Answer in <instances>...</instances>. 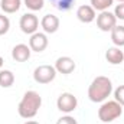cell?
Returning <instances> with one entry per match:
<instances>
[{"label": "cell", "mask_w": 124, "mask_h": 124, "mask_svg": "<svg viewBox=\"0 0 124 124\" xmlns=\"http://www.w3.org/2000/svg\"><path fill=\"white\" fill-rule=\"evenodd\" d=\"M40 105H42L40 95L36 91H26L23 94L19 105H17V113H19V116L22 118L31 120V118H33L38 114Z\"/></svg>", "instance_id": "1"}, {"label": "cell", "mask_w": 124, "mask_h": 124, "mask_svg": "<svg viewBox=\"0 0 124 124\" xmlns=\"http://www.w3.org/2000/svg\"><path fill=\"white\" fill-rule=\"evenodd\" d=\"M113 93V82L107 77H97L94 78L90 88H88V98L93 102H102L105 101L110 94Z\"/></svg>", "instance_id": "2"}, {"label": "cell", "mask_w": 124, "mask_h": 124, "mask_svg": "<svg viewBox=\"0 0 124 124\" xmlns=\"http://www.w3.org/2000/svg\"><path fill=\"white\" fill-rule=\"evenodd\" d=\"M123 114L121 105L114 100V101H107L98 108V118L102 123H111L116 118H118Z\"/></svg>", "instance_id": "3"}, {"label": "cell", "mask_w": 124, "mask_h": 124, "mask_svg": "<svg viewBox=\"0 0 124 124\" xmlns=\"http://www.w3.org/2000/svg\"><path fill=\"white\" fill-rule=\"evenodd\" d=\"M56 69L52 65H39L33 71V79L38 84H49L55 79Z\"/></svg>", "instance_id": "4"}, {"label": "cell", "mask_w": 124, "mask_h": 124, "mask_svg": "<svg viewBox=\"0 0 124 124\" xmlns=\"http://www.w3.org/2000/svg\"><path fill=\"white\" fill-rule=\"evenodd\" d=\"M77 105H78V100H77V97H75L74 94H71V93L61 94V95L58 97V100H56V107H58V110L62 111V113H66V114L72 113V111L77 108Z\"/></svg>", "instance_id": "5"}, {"label": "cell", "mask_w": 124, "mask_h": 124, "mask_svg": "<svg viewBox=\"0 0 124 124\" xmlns=\"http://www.w3.org/2000/svg\"><path fill=\"white\" fill-rule=\"evenodd\" d=\"M97 26L102 32H111L114 26H117V17L114 16V13H111L108 10L101 12L97 16Z\"/></svg>", "instance_id": "6"}, {"label": "cell", "mask_w": 124, "mask_h": 124, "mask_svg": "<svg viewBox=\"0 0 124 124\" xmlns=\"http://www.w3.org/2000/svg\"><path fill=\"white\" fill-rule=\"evenodd\" d=\"M19 26L23 33L26 35H33L36 33L38 28H39V20L38 17L33 15V13H25L22 17H20V22H19Z\"/></svg>", "instance_id": "7"}, {"label": "cell", "mask_w": 124, "mask_h": 124, "mask_svg": "<svg viewBox=\"0 0 124 124\" xmlns=\"http://www.w3.org/2000/svg\"><path fill=\"white\" fill-rule=\"evenodd\" d=\"M48 46V38L45 33H40V32H36L31 35V39H29V48L33 52H43Z\"/></svg>", "instance_id": "8"}, {"label": "cell", "mask_w": 124, "mask_h": 124, "mask_svg": "<svg viewBox=\"0 0 124 124\" xmlns=\"http://www.w3.org/2000/svg\"><path fill=\"white\" fill-rule=\"evenodd\" d=\"M75 66H77V65H75V61H74L72 58H69V56H61V58H58L56 62H55V69H56V72L63 74V75H68V74L74 72Z\"/></svg>", "instance_id": "9"}, {"label": "cell", "mask_w": 124, "mask_h": 124, "mask_svg": "<svg viewBox=\"0 0 124 124\" xmlns=\"http://www.w3.org/2000/svg\"><path fill=\"white\" fill-rule=\"evenodd\" d=\"M40 26L45 33H55L59 29V19L55 15H45L40 20Z\"/></svg>", "instance_id": "10"}, {"label": "cell", "mask_w": 124, "mask_h": 124, "mask_svg": "<svg viewBox=\"0 0 124 124\" xmlns=\"http://www.w3.org/2000/svg\"><path fill=\"white\" fill-rule=\"evenodd\" d=\"M31 54H32L31 48H29L28 45H25V43H19V45H16V46L12 49V58L16 62L28 61V59L31 58Z\"/></svg>", "instance_id": "11"}, {"label": "cell", "mask_w": 124, "mask_h": 124, "mask_svg": "<svg viewBox=\"0 0 124 124\" xmlns=\"http://www.w3.org/2000/svg\"><path fill=\"white\" fill-rule=\"evenodd\" d=\"M77 17L82 23H91V22L95 20V10L93 9V6L82 4L77 10Z\"/></svg>", "instance_id": "12"}, {"label": "cell", "mask_w": 124, "mask_h": 124, "mask_svg": "<svg viewBox=\"0 0 124 124\" xmlns=\"http://www.w3.org/2000/svg\"><path fill=\"white\" fill-rule=\"evenodd\" d=\"M105 59L110 62L111 65H120L124 62V52L118 46L108 48L105 52Z\"/></svg>", "instance_id": "13"}, {"label": "cell", "mask_w": 124, "mask_h": 124, "mask_svg": "<svg viewBox=\"0 0 124 124\" xmlns=\"http://www.w3.org/2000/svg\"><path fill=\"white\" fill-rule=\"evenodd\" d=\"M22 0H0V7L4 13H16L20 9Z\"/></svg>", "instance_id": "14"}, {"label": "cell", "mask_w": 124, "mask_h": 124, "mask_svg": "<svg viewBox=\"0 0 124 124\" xmlns=\"http://www.w3.org/2000/svg\"><path fill=\"white\" fill-rule=\"evenodd\" d=\"M13 84H15V74L9 69H1L0 71V87L10 88Z\"/></svg>", "instance_id": "15"}, {"label": "cell", "mask_w": 124, "mask_h": 124, "mask_svg": "<svg viewBox=\"0 0 124 124\" xmlns=\"http://www.w3.org/2000/svg\"><path fill=\"white\" fill-rule=\"evenodd\" d=\"M111 40L116 46H124V26H114L111 31Z\"/></svg>", "instance_id": "16"}, {"label": "cell", "mask_w": 124, "mask_h": 124, "mask_svg": "<svg viewBox=\"0 0 124 124\" xmlns=\"http://www.w3.org/2000/svg\"><path fill=\"white\" fill-rule=\"evenodd\" d=\"M90 1H91L93 9L98 10V12H105V10H108V7H111L114 4V0H90Z\"/></svg>", "instance_id": "17"}, {"label": "cell", "mask_w": 124, "mask_h": 124, "mask_svg": "<svg viewBox=\"0 0 124 124\" xmlns=\"http://www.w3.org/2000/svg\"><path fill=\"white\" fill-rule=\"evenodd\" d=\"M51 1L58 10H62V12L69 10L72 7V4L75 3V0H51Z\"/></svg>", "instance_id": "18"}, {"label": "cell", "mask_w": 124, "mask_h": 124, "mask_svg": "<svg viewBox=\"0 0 124 124\" xmlns=\"http://www.w3.org/2000/svg\"><path fill=\"white\" fill-rule=\"evenodd\" d=\"M10 29V20L7 16L4 15H0V36L1 35H6Z\"/></svg>", "instance_id": "19"}, {"label": "cell", "mask_w": 124, "mask_h": 124, "mask_svg": "<svg viewBox=\"0 0 124 124\" xmlns=\"http://www.w3.org/2000/svg\"><path fill=\"white\" fill-rule=\"evenodd\" d=\"M25 6L33 12H36L43 7V0H25Z\"/></svg>", "instance_id": "20"}, {"label": "cell", "mask_w": 124, "mask_h": 124, "mask_svg": "<svg viewBox=\"0 0 124 124\" xmlns=\"http://www.w3.org/2000/svg\"><path fill=\"white\" fill-rule=\"evenodd\" d=\"M114 98H116V101L124 107V85H120L118 88H116V91H114Z\"/></svg>", "instance_id": "21"}, {"label": "cell", "mask_w": 124, "mask_h": 124, "mask_svg": "<svg viewBox=\"0 0 124 124\" xmlns=\"http://www.w3.org/2000/svg\"><path fill=\"white\" fill-rule=\"evenodd\" d=\"M114 16L120 20H124V3H120L114 9Z\"/></svg>", "instance_id": "22"}, {"label": "cell", "mask_w": 124, "mask_h": 124, "mask_svg": "<svg viewBox=\"0 0 124 124\" xmlns=\"http://www.w3.org/2000/svg\"><path fill=\"white\" fill-rule=\"evenodd\" d=\"M56 124H78V121L74 117H71V116H63L56 121Z\"/></svg>", "instance_id": "23"}, {"label": "cell", "mask_w": 124, "mask_h": 124, "mask_svg": "<svg viewBox=\"0 0 124 124\" xmlns=\"http://www.w3.org/2000/svg\"><path fill=\"white\" fill-rule=\"evenodd\" d=\"M25 124H39L38 121H33V120H29V121H26Z\"/></svg>", "instance_id": "24"}, {"label": "cell", "mask_w": 124, "mask_h": 124, "mask_svg": "<svg viewBox=\"0 0 124 124\" xmlns=\"http://www.w3.org/2000/svg\"><path fill=\"white\" fill-rule=\"evenodd\" d=\"M1 66H3V58L0 56V68H1Z\"/></svg>", "instance_id": "25"}, {"label": "cell", "mask_w": 124, "mask_h": 124, "mask_svg": "<svg viewBox=\"0 0 124 124\" xmlns=\"http://www.w3.org/2000/svg\"><path fill=\"white\" fill-rule=\"evenodd\" d=\"M117 1H120V3H124V0H117Z\"/></svg>", "instance_id": "26"}]
</instances>
